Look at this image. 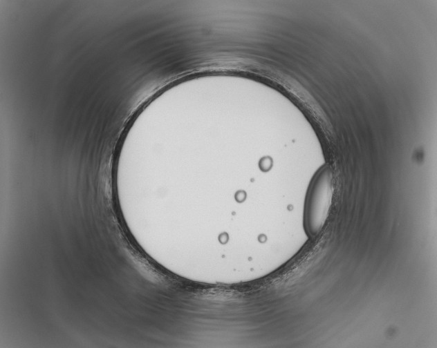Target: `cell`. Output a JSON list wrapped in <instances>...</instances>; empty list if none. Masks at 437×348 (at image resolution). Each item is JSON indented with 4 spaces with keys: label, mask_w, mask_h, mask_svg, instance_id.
<instances>
[{
    "label": "cell",
    "mask_w": 437,
    "mask_h": 348,
    "mask_svg": "<svg viewBox=\"0 0 437 348\" xmlns=\"http://www.w3.org/2000/svg\"><path fill=\"white\" fill-rule=\"evenodd\" d=\"M333 175L322 168L310 186L305 207L304 222L308 233L315 236L322 230L328 217L333 198Z\"/></svg>",
    "instance_id": "1"
}]
</instances>
